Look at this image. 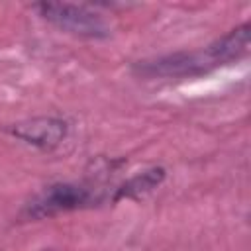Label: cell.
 <instances>
[{
  "mask_svg": "<svg viewBox=\"0 0 251 251\" xmlns=\"http://www.w3.org/2000/svg\"><path fill=\"white\" fill-rule=\"evenodd\" d=\"M8 131L16 139L47 151V149H55L57 145H61V141L69 133V124L61 118L39 116V118L18 122V124L10 126Z\"/></svg>",
  "mask_w": 251,
  "mask_h": 251,
  "instance_id": "cell-4",
  "label": "cell"
},
{
  "mask_svg": "<svg viewBox=\"0 0 251 251\" xmlns=\"http://www.w3.org/2000/svg\"><path fill=\"white\" fill-rule=\"evenodd\" d=\"M33 10L57 29L88 39H102L110 35V25L106 18L94 10L90 4L73 2H39Z\"/></svg>",
  "mask_w": 251,
  "mask_h": 251,
  "instance_id": "cell-3",
  "label": "cell"
},
{
  "mask_svg": "<svg viewBox=\"0 0 251 251\" xmlns=\"http://www.w3.org/2000/svg\"><path fill=\"white\" fill-rule=\"evenodd\" d=\"M165 178V169L163 167H151L143 173L133 175L131 178H127L126 182H122L118 188H114L112 194V202H120L126 198H139L147 192H151L153 188H157Z\"/></svg>",
  "mask_w": 251,
  "mask_h": 251,
  "instance_id": "cell-5",
  "label": "cell"
},
{
  "mask_svg": "<svg viewBox=\"0 0 251 251\" xmlns=\"http://www.w3.org/2000/svg\"><path fill=\"white\" fill-rule=\"evenodd\" d=\"M43 251H51V249H43Z\"/></svg>",
  "mask_w": 251,
  "mask_h": 251,
  "instance_id": "cell-6",
  "label": "cell"
},
{
  "mask_svg": "<svg viewBox=\"0 0 251 251\" xmlns=\"http://www.w3.org/2000/svg\"><path fill=\"white\" fill-rule=\"evenodd\" d=\"M104 202V194L82 182H55L37 192L29 202L24 204L20 218L25 222L55 218L59 214L92 208Z\"/></svg>",
  "mask_w": 251,
  "mask_h": 251,
  "instance_id": "cell-2",
  "label": "cell"
},
{
  "mask_svg": "<svg viewBox=\"0 0 251 251\" xmlns=\"http://www.w3.org/2000/svg\"><path fill=\"white\" fill-rule=\"evenodd\" d=\"M249 41L251 25L249 22H243L241 25L229 29L226 35L202 49L180 51L149 61H139L133 71L145 78H184L204 75L245 57L249 53Z\"/></svg>",
  "mask_w": 251,
  "mask_h": 251,
  "instance_id": "cell-1",
  "label": "cell"
}]
</instances>
